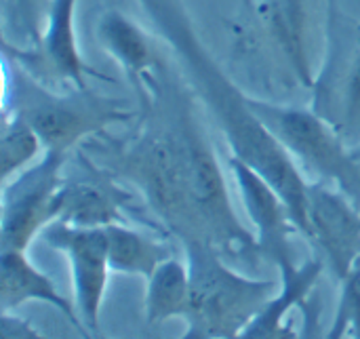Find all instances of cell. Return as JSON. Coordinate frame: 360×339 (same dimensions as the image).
Returning <instances> with one entry per match:
<instances>
[{
    "instance_id": "1",
    "label": "cell",
    "mask_w": 360,
    "mask_h": 339,
    "mask_svg": "<svg viewBox=\"0 0 360 339\" xmlns=\"http://www.w3.org/2000/svg\"><path fill=\"white\" fill-rule=\"evenodd\" d=\"M150 21L173 49L186 80L202 99L209 116L221 129L234 156L255 169L285 198L300 234H308L306 190L308 179L291 154L262 124L247 97L236 82L219 68L215 57L200 42L181 0H137Z\"/></svg>"
},
{
    "instance_id": "2",
    "label": "cell",
    "mask_w": 360,
    "mask_h": 339,
    "mask_svg": "<svg viewBox=\"0 0 360 339\" xmlns=\"http://www.w3.org/2000/svg\"><path fill=\"white\" fill-rule=\"evenodd\" d=\"M4 112L23 118L46 150L70 152L114 124L137 120L139 110L89 87H51L4 57Z\"/></svg>"
},
{
    "instance_id": "3",
    "label": "cell",
    "mask_w": 360,
    "mask_h": 339,
    "mask_svg": "<svg viewBox=\"0 0 360 339\" xmlns=\"http://www.w3.org/2000/svg\"><path fill=\"white\" fill-rule=\"evenodd\" d=\"M190 270V302L186 339L243 338L264 310L278 285L240 274L211 245L188 241L181 245Z\"/></svg>"
},
{
    "instance_id": "4",
    "label": "cell",
    "mask_w": 360,
    "mask_h": 339,
    "mask_svg": "<svg viewBox=\"0 0 360 339\" xmlns=\"http://www.w3.org/2000/svg\"><path fill=\"white\" fill-rule=\"evenodd\" d=\"M251 108L300 169L340 188L360 209V160L333 122L312 110L253 97Z\"/></svg>"
},
{
    "instance_id": "5",
    "label": "cell",
    "mask_w": 360,
    "mask_h": 339,
    "mask_svg": "<svg viewBox=\"0 0 360 339\" xmlns=\"http://www.w3.org/2000/svg\"><path fill=\"white\" fill-rule=\"evenodd\" d=\"M70 152L46 150L40 160L2 184L0 251H27L32 241L57 219Z\"/></svg>"
},
{
    "instance_id": "6",
    "label": "cell",
    "mask_w": 360,
    "mask_h": 339,
    "mask_svg": "<svg viewBox=\"0 0 360 339\" xmlns=\"http://www.w3.org/2000/svg\"><path fill=\"white\" fill-rule=\"evenodd\" d=\"M40 238L70 262L78 319L89 338L97 335L108 276L112 272L105 228H86L55 219L42 230Z\"/></svg>"
},
{
    "instance_id": "7",
    "label": "cell",
    "mask_w": 360,
    "mask_h": 339,
    "mask_svg": "<svg viewBox=\"0 0 360 339\" xmlns=\"http://www.w3.org/2000/svg\"><path fill=\"white\" fill-rule=\"evenodd\" d=\"M68 162L57 198V219L86 228L127 224V213L137 209V196L124 188L122 179L99 167L80 148Z\"/></svg>"
},
{
    "instance_id": "8",
    "label": "cell",
    "mask_w": 360,
    "mask_h": 339,
    "mask_svg": "<svg viewBox=\"0 0 360 339\" xmlns=\"http://www.w3.org/2000/svg\"><path fill=\"white\" fill-rule=\"evenodd\" d=\"M76 6L78 0H49L42 40L38 49H19L4 42V57L17 61L32 76L51 87H89L86 78H105V74L91 68L78 46L76 36Z\"/></svg>"
},
{
    "instance_id": "9",
    "label": "cell",
    "mask_w": 360,
    "mask_h": 339,
    "mask_svg": "<svg viewBox=\"0 0 360 339\" xmlns=\"http://www.w3.org/2000/svg\"><path fill=\"white\" fill-rule=\"evenodd\" d=\"M306 241L314 245L325 268L340 283L360 255V209L340 188L308 181Z\"/></svg>"
},
{
    "instance_id": "10",
    "label": "cell",
    "mask_w": 360,
    "mask_h": 339,
    "mask_svg": "<svg viewBox=\"0 0 360 339\" xmlns=\"http://www.w3.org/2000/svg\"><path fill=\"white\" fill-rule=\"evenodd\" d=\"M228 169L238 188L247 217L255 228L259 257L272 264L278 274L297 268L300 264L295 260L291 236L300 234V230L285 198L272 184H268L255 169H251L238 156L232 154L228 158Z\"/></svg>"
},
{
    "instance_id": "11",
    "label": "cell",
    "mask_w": 360,
    "mask_h": 339,
    "mask_svg": "<svg viewBox=\"0 0 360 339\" xmlns=\"http://www.w3.org/2000/svg\"><path fill=\"white\" fill-rule=\"evenodd\" d=\"M331 55L316 80V112L340 133L360 139V25L335 17Z\"/></svg>"
},
{
    "instance_id": "12",
    "label": "cell",
    "mask_w": 360,
    "mask_h": 339,
    "mask_svg": "<svg viewBox=\"0 0 360 339\" xmlns=\"http://www.w3.org/2000/svg\"><path fill=\"white\" fill-rule=\"evenodd\" d=\"M97 36L103 51L122 68L137 93L141 105L162 82L167 70L150 38L131 17L120 11H108L99 19Z\"/></svg>"
},
{
    "instance_id": "13",
    "label": "cell",
    "mask_w": 360,
    "mask_h": 339,
    "mask_svg": "<svg viewBox=\"0 0 360 339\" xmlns=\"http://www.w3.org/2000/svg\"><path fill=\"white\" fill-rule=\"evenodd\" d=\"M325 270L323 260H308L297 268L278 274L281 283L276 293L268 300L264 310L255 316V321L247 327L243 338L283 339L300 338L297 331L289 325L287 316L300 308L306 319H314L319 314V304L314 300L316 283Z\"/></svg>"
},
{
    "instance_id": "14",
    "label": "cell",
    "mask_w": 360,
    "mask_h": 339,
    "mask_svg": "<svg viewBox=\"0 0 360 339\" xmlns=\"http://www.w3.org/2000/svg\"><path fill=\"white\" fill-rule=\"evenodd\" d=\"M27 302H42L59 310L70 325L89 338L78 319L76 306L70 304L55 287L53 279L32 264L27 251H0V312H15Z\"/></svg>"
},
{
    "instance_id": "15",
    "label": "cell",
    "mask_w": 360,
    "mask_h": 339,
    "mask_svg": "<svg viewBox=\"0 0 360 339\" xmlns=\"http://www.w3.org/2000/svg\"><path fill=\"white\" fill-rule=\"evenodd\" d=\"M110 268L116 274L148 279L165 260L173 257V245L160 236L141 232L129 224L105 226Z\"/></svg>"
},
{
    "instance_id": "16",
    "label": "cell",
    "mask_w": 360,
    "mask_h": 339,
    "mask_svg": "<svg viewBox=\"0 0 360 339\" xmlns=\"http://www.w3.org/2000/svg\"><path fill=\"white\" fill-rule=\"evenodd\" d=\"M190 302V270L179 257L165 260L146 279V321L162 325L171 319H186Z\"/></svg>"
},
{
    "instance_id": "17",
    "label": "cell",
    "mask_w": 360,
    "mask_h": 339,
    "mask_svg": "<svg viewBox=\"0 0 360 339\" xmlns=\"http://www.w3.org/2000/svg\"><path fill=\"white\" fill-rule=\"evenodd\" d=\"M46 152L38 133L19 116L2 112V133H0V173L2 184L13 179L17 173L34 165Z\"/></svg>"
},
{
    "instance_id": "18",
    "label": "cell",
    "mask_w": 360,
    "mask_h": 339,
    "mask_svg": "<svg viewBox=\"0 0 360 339\" xmlns=\"http://www.w3.org/2000/svg\"><path fill=\"white\" fill-rule=\"evenodd\" d=\"M49 0H2L4 42L19 49H38Z\"/></svg>"
},
{
    "instance_id": "19",
    "label": "cell",
    "mask_w": 360,
    "mask_h": 339,
    "mask_svg": "<svg viewBox=\"0 0 360 339\" xmlns=\"http://www.w3.org/2000/svg\"><path fill=\"white\" fill-rule=\"evenodd\" d=\"M342 293L335 310V319L327 329L325 338H352L360 339V255L352 264L350 272L340 281Z\"/></svg>"
},
{
    "instance_id": "20",
    "label": "cell",
    "mask_w": 360,
    "mask_h": 339,
    "mask_svg": "<svg viewBox=\"0 0 360 339\" xmlns=\"http://www.w3.org/2000/svg\"><path fill=\"white\" fill-rule=\"evenodd\" d=\"M0 335L4 339L44 338L27 319L13 316V312H0Z\"/></svg>"
},
{
    "instance_id": "21",
    "label": "cell",
    "mask_w": 360,
    "mask_h": 339,
    "mask_svg": "<svg viewBox=\"0 0 360 339\" xmlns=\"http://www.w3.org/2000/svg\"><path fill=\"white\" fill-rule=\"evenodd\" d=\"M354 154H356V158H359V160H360V143H359V146H356V148H354Z\"/></svg>"
}]
</instances>
